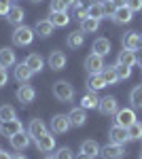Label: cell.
<instances>
[{
    "label": "cell",
    "instance_id": "cell-1",
    "mask_svg": "<svg viewBox=\"0 0 142 159\" xmlns=\"http://www.w3.org/2000/svg\"><path fill=\"white\" fill-rule=\"evenodd\" d=\"M34 28H28V25H17L15 30H13V45L15 47H28V45H32V40H34Z\"/></svg>",
    "mask_w": 142,
    "mask_h": 159
},
{
    "label": "cell",
    "instance_id": "cell-2",
    "mask_svg": "<svg viewBox=\"0 0 142 159\" xmlns=\"http://www.w3.org/2000/svg\"><path fill=\"white\" fill-rule=\"evenodd\" d=\"M51 89H53V96H55L59 102H64V104L74 98V87H72L68 81H55Z\"/></svg>",
    "mask_w": 142,
    "mask_h": 159
},
{
    "label": "cell",
    "instance_id": "cell-3",
    "mask_svg": "<svg viewBox=\"0 0 142 159\" xmlns=\"http://www.w3.org/2000/svg\"><path fill=\"white\" fill-rule=\"evenodd\" d=\"M85 70H87L89 74H100L102 70H104V57L91 51V53L85 57Z\"/></svg>",
    "mask_w": 142,
    "mask_h": 159
},
{
    "label": "cell",
    "instance_id": "cell-4",
    "mask_svg": "<svg viewBox=\"0 0 142 159\" xmlns=\"http://www.w3.org/2000/svg\"><path fill=\"white\" fill-rule=\"evenodd\" d=\"M100 157H102V159H123V157H125V148H123V144L108 142L106 147H102Z\"/></svg>",
    "mask_w": 142,
    "mask_h": 159
},
{
    "label": "cell",
    "instance_id": "cell-5",
    "mask_svg": "<svg viewBox=\"0 0 142 159\" xmlns=\"http://www.w3.org/2000/svg\"><path fill=\"white\" fill-rule=\"evenodd\" d=\"M49 127H51V132L53 134H66L68 129H70V119H68V115H55L51 123H49Z\"/></svg>",
    "mask_w": 142,
    "mask_h": 159
},
{
    "label": "cell",
    "instance_id": "cell-6",
    "mask_svg": "<svg viewBox=\"0 0 142 159\" xmlns=\"http://www.w3.org/2000/svg\"><path fill=\"white\" fill-rule=\"evenodd\" d=\"M108 140H110V142H115V144H125V142H130L127 127H121V125L115 123V125L108 129Z\"/></svg>",
    "mask_w": 142,
    "mask_h": 159
},
{
    "label": "cell",
    "instance_id": "cell-7",
    "mask_svg": "<svg viewBox=\"0 0 142 159\" xmlns=\"http://www.w3.org/2000/svg\"><path fill=\"white\" fill-rule=\"evenodd\" d=\"M121 45H123V49L138 51V49L142 47V36L138 34V32H134V30H130V32H125V34L121 36Z\"/></svg>",
    "mask_w": 142,
    "mask_h": 159
},
{
    "label": "cell",
    "instance_id": "cell-8",
    "mask_svg": "<svg viewBox=\"0 0 142 159\" xmlns=\"http://www.w3.org/2000/svg\"><path fill=\"white\" fill-rule=\"evenodd\" d=\"M15 96H17V100H19L21 104H32L36 100V89L32 85H28V83H21V85L17 87Z\"/></svg>",
    "mask_w": 142,
    "mask_h": 159
},
{
    "label": "cell",
    "instance_id": "cell-9",
    "mask_svg": "<svg viewBox=\"0 0 142 159\" xmlns=\"http://www.w3.org/2000/svg\"><path fill=\"white\" fill-rule=\"evenodd\" d=\"M115 123L117 125H121V127H130L131 123H136V112H134V108H121L115 112Z\"/></svg>",
    "mask_w": 142,
    "mask_h": 159
},
{
    "label": "cell",
    "instance_id": "cell-10",
    "mask_svg": "<svg viewBox=\"0 0 142 159\" xmlns=\"http://www.w3.org/2000/svg\"><path fill=\"white\" fill-rule=\"evenodd\" d=\"M24 129V123L19 119H11V121H0V136H15L17 132Z\"/></svg>",
    "mask_w": 142,
    "mask_h": 159
},
{
    "label": "cell",
    "instance_id": "cell-11",
    "mask_svg": "<svg viewBox=\"0 0 142 159\" xmlns=\"http://www.w3.org/2000/svg\"><path fill=\"white\" fill-rule=\"evenodd\" d=\"M9 140H11V147L15 148V151H25V148L30 147V142H32L30 134H28V132H24V129H21V132H17L15 136H11Z\"/></svg>",
    "mask_w": 142,
    "mask_h": 159
},
{
    "label": "cell",
    "instance_id": "cell-12",
    "mask_svg": "<svg viewBox=\"0 0 142 159\" xmlns=\"http://www.w3.org/2000/svg\"><path fill=\"white\" fill-rule=\"evenodd\" d=\"M98 110L104 115V117H108V115H115L119 110V102L115 96H106V98L100 100V106H98Z\"/></svg>",
    "mask_w": 142,
    "mask_h": 159
},
{
    "label": "cell",
    "instance_id": "cell-13",
    "mask_svg": "<svg viewBox=\"0 0 142 159\" xmlns=\"http://www.w3.org/2000/svg\"><path fill=\"white\" fill-rule=\"evenodd\" d=\"M66 64H68V57H66L64 51H59V49L51 51V55H49V68H53V70H64Z\"/></svg>",
    "mask_w": 142,
    "mask_h": 159
},
{
    "label": "cell",
    "instance_id": "cell-14",
    "mask_svg": "<svg viewBox=\"0 0 142 159\" xmlns=\"http://www.w3.org/2000/svg\"><path fill=\"white\" fill-rule=\"evenodd\" d=\"M34 144L36 148L40 151V153H51L53 148H55V138H53V134H43L38 140H34Z\"/></svg>",
    "mask_w": 142,
    "mask_h": 159
},
{
    "label": "cell",
    "instance_id": "cell-15",
    "mask_svg": "<svg viewBox=\"0 0 142 159\" xmlns=\"http://www.w3.org/2000/svg\"><path fill=\"white\" fill-rule=\"evenodd\" d=\"M28 134H30L32 140H38L43 134H47L45 121H43V119H32V121H30V127H28Z\"/></svg>",
    "mask_w": 142,
    "mask_h": 159
},
{
    "label": "cell",
    "instance_id": "cell-16",
    "mask_svg": "<svg viewBox=\"0 0 142 159\" xmlns=\"http://www.w3.org/2000/svg\"><path fill=\"white\" fill-rule=\"evenodd\" d=\"M25 19V11L21 9V7H17V4H13L11 9H9V13H7V21L13 25H21Z\"/></svg>",
    "mask_w": 142,
    "mask_h": 159
},
{
    "label": "cell",
    "instance_id": "cell-17",
    "mask_svg": "<svg viewBox=\"0 0 142 159\" xmlns=\"http://www.w3.org/2000/svg\"><path fill=\"white\" fill-rule=\"evenodd\" d=\"M112 19H115V24L125 25L134 19V11H130L127 7H117V11L112 13Z\"/></svg>",
    "mask_w": 142,
    "mask_h": 159
},
{
    "label": "cell",
    "instance_id": "cell-18",
    "mask_svg": "<svg viewBox=\"0 0 142 159\" xmlns=\"http://www.w3.org/2000/svg\"><path fill=\"white\" fill-rule=\"evenodd\" d=\"M53 28H55V25L51 24L49 19H38V21L34 24V34L40 36V38H47V36L53 34Z\"/></svg>",
    "mask_w": 142,
    "mask_h": 159
},
{
    "label": "cell",
    "instance_id": "cell-19",
    "mask_svg": "<svg viewBox=\"0 0 142 159\" xmlns=\"http://www.w3.org/2000/svg\"><path fill=\"white\" fill-rule=\"evenodd\" d=\"M32 70L28 68V64L21 61V64H15V81L17 83H28L30 79H32Z\"/></svg>",
    "mask_w": 142,
    "mask_h": 159
},
{
    "label": "cell",
    "instance_id": "cell-20",
    "mask_svg": "<svg viewBox=\"0 0 142 159\" xmlns=\"http://www.w3.org/2000/svg\"><path fill=\"white\" fill-rule=\"evenodd\" d=\"M66 45L70 47V49H79V47H83L85 45V32L83 30H72L68 38H66Z\"/></svg>",
    "mask_w": 142,
    "mask_h": 159
},
{
    "label": "cell",
    "instance_id": "cell-21",
    "mask_svg": "<svg viewBox=\"0 0 142 159\" xmlns=\"http://www.w3.org/2000/svg\"><path fill=\"white\" fill-rule=\"evenodd\" d=\"M17 64V57H15V51L11 47H2L0 49V66L2 68H11Z\"/></svg>",
    "mask_w": 142,
    "mask_h": 159
},
{
    "label": "cell",
    "instance_id": "cell-22",
    "mask_svg": "<svg viewBox=\"0 0 142 159\" xmlns=\"http://www.w3.org/2000/svg\"><path fill=\"white\" fill-rule=\"evenodd\" d=\"M68 119H70V125L74 127H83L87 123V115H85V108H72L68 112Z\"/></svg>",
    "mask_w": 142,
    "mask_h": 159
},
{
    "label": "cell",
    "instance_id": "cell-23",
    "mask_svg": "<svg viewBox=\"0 0 142 159\" xmlns=\"http://www.w3.org/2000/svg\"><path fill=\"white\" fill-rule=\"evenodd\" d=\"M98 106H100V98H98V93H95V91L89 89L83 98H81V108H85V110L91 108V110H94V108H98Z\"/></svg>",
    "mask_w": 142,
    "mask_h": 159
},
{
    "label": "cell",
    "instance_id": "cell-24",
    "mask_svg": "<svg viewBox=\"0 0 142 159\" xmlns=\"http://www.w3.org/2000/svg\"><path fill=\"white\" fill-rule=\"evenodd\" d=\"M25 64H28V68L36 74V72H40V70H43L45 60H43V55H40V53H30V55L25 57Z\"/></svg>",
    "mask_w": 142,
    "mask_h": 159
},
{
    "label": "cell",
    "instance_id": "cell-25",
    "mask_svg": "<svg viewBox=\"0 0 142 159\" xmlns=\"http://www.w3.org/2000/svg\"><path fill=\"white\" fill-rule=\"evenodd\" d=\"M110 47H112V45H110V40L104 38V36H100V38H95V40H94V53L102 55V57L110 53Z\"/></svg>",
    "mask_w": 142,
    "mask_h": 159
},
{
    "label": "cell",
    "instance_id": "cell-26",
    "mask_svg": "<svg viewBox=\"0 0 142 159\" xmlns=\"http://www.w3.org/2000/svg\"><path fill=\"white\" fill-rule=\"evenodd\" d=\"M100 151H102V148H100V144H98V142H95V140H83V142H81V153H87V155H89V157H100Z\"/></svg>",
    "mask_w": 142,
    "mask_h": 159
},
{
    "label": "cell",
    "instance_id": "cell-27",
    "mask_svg": "<svg viewBox=\"0 0 142 159\" xmlns=\"http://www.w3.org/2000/svg\"><path fill=\"white\" fill-rule=\"evenodd\" d=\"M138 61V57H136V51H131V49H123V51H119V55H117V64H123V66H134Z\"/></svg>",
    "mask_w": 142,
    "mask_h": 159
},
{
    "label": "cell",
    "instance_id": "cell-28",
    "mask_svg": "<svg viewBox=\"0 0 142 159\" xmlns=\"http://www.w3.org/2000/svg\"><path fill=\"white\" fill-rule=\"evenodd\" d=\"M49 21L55 25V28H64V25H68V24H70V15H68V11L51 13V15H49Z\"/></svg>",
    "mask_w": 142,
    "mask_h": 159
},
{
    "label": "cell",
    "instance_id": "cell-29",
    "mask_svg": "<svg viewBox=\"0 0 142 159\" xmlns=\"http://www.w3.org/2000/svg\"><path fill=\"white\" fill-rule=\"evenodd\" d=\"M102 87H106V81H104L102 72H100V74H89V79H87V89H91V91H100Z\"/></svg>",
    "mask_w": 142,
    "mask_h": 159
},
{
    "label": "cell",
    "instance_id": "cell-30",
    "mask_svg": "<svg viewBox=\"0 0 142 159\" xmlns=\"http://www.w3.org/2000/svg\"><path fill=\"white\" fill-rule=\"evenodd\" d=\"M87 17H94V19H100V21H102V19L106 17V13H104V4H102L100 0L94 2V4L87 9Z\"/></svg>",
    "mask_w": 142,
    "mask_h": 159
},
{
    "label": "cell",
    "instance_id": "cell-31",
    "mask_svg": "<svg viewBox=\"0 0 142 159\" xmlns=\"http://www.w3.org/2000/svg\"><path fill=\"white\" fill-rule=\"evenodd\" d=\"M98 28H100V19H94V17H85L83 21H81V30H83L85 34L98 32Z\"/></svg>",
    "mask_w": 142,
    "mask_h": 159
},
{
    "label": "cell",
    "instance_id": "cell-32",
    "mask_svg": "<svg viewBox=\"0 0 142 159\" xmlns=\"http://www.w3.org/2000/svg\"><path fill=\"white\" fill-rule=\"evenodd\" d=\"M11 119H17V110L11 104H2L0 106V121H11Z\"/></svg>",
    "mask_w": 142,
    "mask_h": 159
},
{
    "label": "cell",
    "instance_id": "cell-33",
    "mask_svg": "<svg viewBox=\"0 0 142 159\" xmlns=\"http://www.w3.org/2000/svg\"><path fill=\"white\" fill-rule=\"evenodd\" d=\"M130 102L134 108H142V85H136L130 93Z\"/></svg>",
    "mask_w": 142,
    "mask_h": 159
},
{
    "label": "cell",
    "instance_id": "cell-34",
    "mask_svg": "<svg viewBox=\"0 0 142 159\" xmlns=\"http://www.w3.org/2000/svg\"><path fill=\"white\" fill-rule=\"evenodd\" d=\"M102 76H104V81H106V85H115L119 79H117V70H115V66H104V70H102Z\"/></svg>",
    "mask_w": 142,
    "mask_h": 159
},
{
    "label": "cell",
    "instance_id": "cell-35",
    "mask_svg": "<svg viewBox=\"0 0 142 159\" xmlns=\"http://www.w3.org/2000/svg\"><path fill=\"white\" fill-rule=\"evenodd\" d=\"M127 134H130V140H140L142 138V123H131L127 127Z\"/></svg>",
    "mask_w": 142,
    "mask_h": 159
},
{
    "label": "cell",
    "instance_id": "cell-36",
    "mask_svg": "<svg viewBox=\"0 0 142 159\" xmlns=\"http://www.w3.org/2000/svg\"><path fill=\"white\" fill-rule=\"evenodd\" d=\"M115 70H117V79H119V81H125V79H130V76H131V66L117 64V66H115Z\"/></svg>",
    "mask_w": 142,
    "mask_h": 159
},
{
    "label": "cell",
    "instance_id": "cell-37",
    "mask_svg": "<svg viewBox=\"0 0 142 159\" xmlns=\"http://www.w3.org/2000/svg\"><path fill=\"white\" fill-rule=\"evenodd\" d=\"M62 11H68V4L64 0H51V13H62Z\"/></svg>",
    "mask_w": 142,
    "mask_h": 159
},
{
    "label": "cell",
    "instance_id": "cell-38",
    "mask_svg": "<svg viewBox=\"0 0 142 159\" xmlns=\"http://www.w3.org/2000/svg\"><path fill=\"white\" fill-rule=\"evenodd\" d=\"M72 15H74L79 21H83L85 17H87V9L81 7V4H74V7H72Z\"/></svg>",
    "mask_w": 142,
    "mask_h": 159
},
{
    "label": "cell",
    "instance_id": "cell-39",
    "mask_svg": "<svg viewBox=\"0 0 142 159\" xmlns=\"http://www.w3.org/2000/svg\"><path fill=\"white\" fill-rule=\"evenodd\" d=\"M55 157L57 159H74L76 155H74L68 147H62V148H57V155H55Z\"/></svg>",
    "mask_w": 142,
    "mask_h": 159
},
{
    "label": "cell",
    "instance_id": "cell-40",
    "mask_svg": "<svg viewBox=\"0 0 142 159\" xmlns=\"http://www.w3.org/2000/svg\"><path fill=\"white\" fill-rule=\"evenodd\" d=\"M125 7H127V9H130V11H140L142 9V0H127V2H125Z\"/></svg>",
    "mask_w": 142,
    "mask_h": 159
},
{
    "label": "cell",
    "instance_id": "cell-41",
    "mask_svg": "<svg viewBox=\"0 0 142 159\" xmlns=\"http://www.w3.org/2000/svg\"><path fill=\"white\" fill-rule=\"evenodd\" d=\"M102 4H104V13H106V15H110V17H112V13L117 11V7H115V2H112V0H104V2H102Z\"/></svg>",
    "mask_w": 142,
    "mask_h": 159
},
{
    "label": "cell",
    "instance_id": "cell-42",
    "mask_svg": "<svg viewBox=\"0 0 142 159\" xmlns=\"http://www.w3.org/2000/svg\"><path fill=\"white\" fill-rule=\"evenodd\" d=\"M11 0H0V17H7V13L11 9Z\"/></svg>",
    "mask_w": 142,
    "mask_h": 159
},
{
    "label": "cell",
    "instance_id": "cell-43",
    "mask_svg": "<svg viewBox=\"0 0 142 159\" xmlns=\"http://www.w3.org/2000/svg\"><path fill=\"white\" fill-rule=\"evenodd\" d=\"M9 83V74H7V68H2L0 66V87H4Z\"/></svg>",
    "mask_w": 142,
    "mask_h": 159
},
{
    "label": "cell",
    "instance_id": "cell-44",
    "mask_svg": "<svg viewBox=\"0 0 142 159\" xmlns=\"http://www.w3.org/2000/svg\"><path fill=\"white\" fill-rule=\"evenodd\" d=\"M94 2H98V0H79L76 4H81V7H85V9H89V7H91Z\"/></svg>",
    "mask_w": 142,
    "mask_h": 159
},
{
    "label": "cell",
    "instance_id": "cell-45",
    "mask_svg": "<svg viewBox=\"0 0 142 159\" xmlns=\"http://www.w3.org/2000/svg\"><path fill=\"white\" fill-rule=\"evenodd\" d=\"M0 159H13V155L7 153V151H0Z\"/></svg>",
    "mask_w": 142,
    "mask_h": 159
},
{
    "label": "cell",
    "instance_id": "cell-46",
    "mask_svg": "<svg viewBox=\"0 0 142 159\" xmlns=\"http://www.w3.org/2000/svg\"><path fill=\"white\" fill-rule=\"evenodd\" d=\"M74 159H94V157H89L87 153H76V157Z\"/></svg>",
    "mask_w": 142,
    "mask_h": 159
},
{
    "label": "cell",
    "instance_id": "cell-47",
    "mask_svg": "<svg viewBox=\"0 0 142 159\" xmlns=\"http://www.w3.org/2000/svg\"><path fill=\"white\" fill-rule=\"evenodd\" d=\"M112 2H115V7H125L127 0H112Z\"/></svg>",
    "mask_w": 142,
    "mask_h": 159
},
{
    "label": "cell",
    "instance_id": "cell-48",
    "mask_svg": "<svg viewBox=\"0 0 142 159\" xmlns=\"http://www.w3.org/2000/svg\"><path fill=\"white\" fill-rule=\"evenodd\" d=\"M64 2H66V4H68V7H74V4H76V2H79V0H64Z\"/></svg>",
    "mask_w": 142,
    "mask_h": 159
},
{
    "label": "cell",
    "instance_id": "cell-49",
    "mask_svg": "<svg viewBox=\"0 0 142 159\" xmlns=\"http://www.w3.org/2000/svg\"><path fill=\"white\" fill-rule=\"evenodd\" d=\"M13 159H28V157H24V155H13Z\"/></svg>",
    "mask_w": 142,
    "mask_h": 159
},
{
    "label": "cell",
    "instance_id": "cell-50",
    "mask_svg": "<svg viewBox=\"0 0 142 159\" xmlns=\"http://www.w3.org/2000/svg\"><path fill=\"white\" fill-rule=\"evenodd\" d=\"M45 159H57V157H55V155H47Z\"/></svg>",
    "mask_w": 142,
    "mask_h": 159
},
{
    "label": "cell",
    "instance_id": "cell-51",
    "mask_svg": "<svg viewBox=\"0 0 142 159\" xmlns=\"http://www.w3.org/2000/svg\"><path fill=\"white\" fill-rule=\"evenodd\" d=\"M32 2H40V0H32Z\"/></svg>",
    "mask_w": 142,
    "mask_h": 159
},
{
    "label": "cell",
    "instance_id": "cell-52",
    "mask_svg": "<svg viewBox=\"0 0 142 159\" xmlns=\"http://www.w3.org/2000/svg\"><path fill=\"white\" fill-rule=\"evenodd\" d=\"M0 151H2V147H0Z\"/></svg>",
    "mask_w": 142,
    "mask_h": 159
},
{
    "label": "cell",
    "instance_id": "cell-53",
    "mask_svg": "<svg viewBox=\"0 0 142 159\" xmlns=\"http://www.w3.org/2000/svg\"><path fill=\"white\" fill-rule=\"evenodd\" d=\"M140 159H142V155H140Z\"/></svg>",
    "mask_w": 142,
    "mask_h": 159
}]
</instances>
